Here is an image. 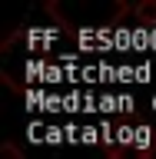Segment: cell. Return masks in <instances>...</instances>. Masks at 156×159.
<instances>
[{"label":"cell","mask_w":156,"mask_h":159,"mask_svg":"<svg viewBox=\"0 0 156 159\" xmlns=\"http://www.w3.org/2000/svg\"><path fill=\"white\" fill-rule=\"evenodd\" d=\"M136 152H143V156H156V129L146 126V123H136L133 126V146Z\"/></svg>","instance_id":"obj_1"},{"label":"cell","mask_w":156,"mask_h":159,"mask_svg":"<svg viewBox=\"0 0 156 159\" xmlns=\"http://www.w3.org/2000/svg\"><path fill=\"white\" fill-rule=\"evenodd\" d=\"M133 17L143 23V27H156V0H143L133 7Z\"/></svg>","instance_id":"obj_2"},{"label":"cell","mask_w":156,"mask_h":159,"mask_svg":"<svg viewBox=\"0 0 156 159\" xmlns=\"http://www.w3.org/2000/svg\"><path fill=\"white\" fill-rule=\"evenodd\" d=\"M106 159H156V156H143L136 149H113V152H106Z\"/></svg>","instance_id":"obj_3"},{"label":"cell","mask_w":156,"mask_h":159,"mask_svg":"<svg viewBox=\"0 0 156 159\" xmlns=\"http://www.w3.org/2000/svg\"><path fill=\"white\" fill-rule=\"evenodd\" d=\"M0 159H23V152H20L17 143H3L0 146Z\"/></svg>","instance_id":"obj_4"}]
</instances>
